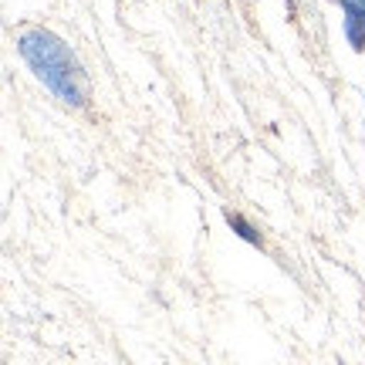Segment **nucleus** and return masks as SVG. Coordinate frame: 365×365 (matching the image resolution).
Returning <instances> with one entry per match:
<instances>
[{
    "label": "nucleus",
    "instance_id": "f257e3e1",
    "mask_svg": "<svg viewBox=\"0 0 365 365\" xmlns=\"http://www.w3.org/2000/svg\"><path fill=\"white\" fill-rule=\"evenodd\" d=\"M17 48H21L27 65L34 68V75L61 102L85 105V98H88V78L81 71L78 58L71 54V48L58 34H51V31H27V34H21Z\"/></svg>",
    "mask_w": 365,
    "mask_h": 365
},
{
    "label": "nucleus",
    "instance_id": "f03ea898",
    "mask_svg": "<svg viewBox=\"0 0 365 365\" xmlns=\"http://www.w3.org/2000/svg\"><path fill=\"white\" fill-rule=\"evenodd\" d=\"M345 7V38L355 51L365 48V0H341Z\"/></svg>",
    "mask_w": 365,
    "mask_h": 365
},
{
    "label": "nucleus",
    "instance_id": "7ed1b4c3",
    "mask_svg": "<svg viewBox=\"0 0 365 365\" xmlns=\"http://www.w3.org/2000/svg\"><path fill=\"white\" fill-rule=\"evenodd\" d=\"M227 223H230V227H234V230L244 237V240H250V244H261V237L254 234V227H250L244 217H237V213H227Z\"/></svg>",
    "mask_w": 365,
    "mask_h": 365
}]
</instances>
